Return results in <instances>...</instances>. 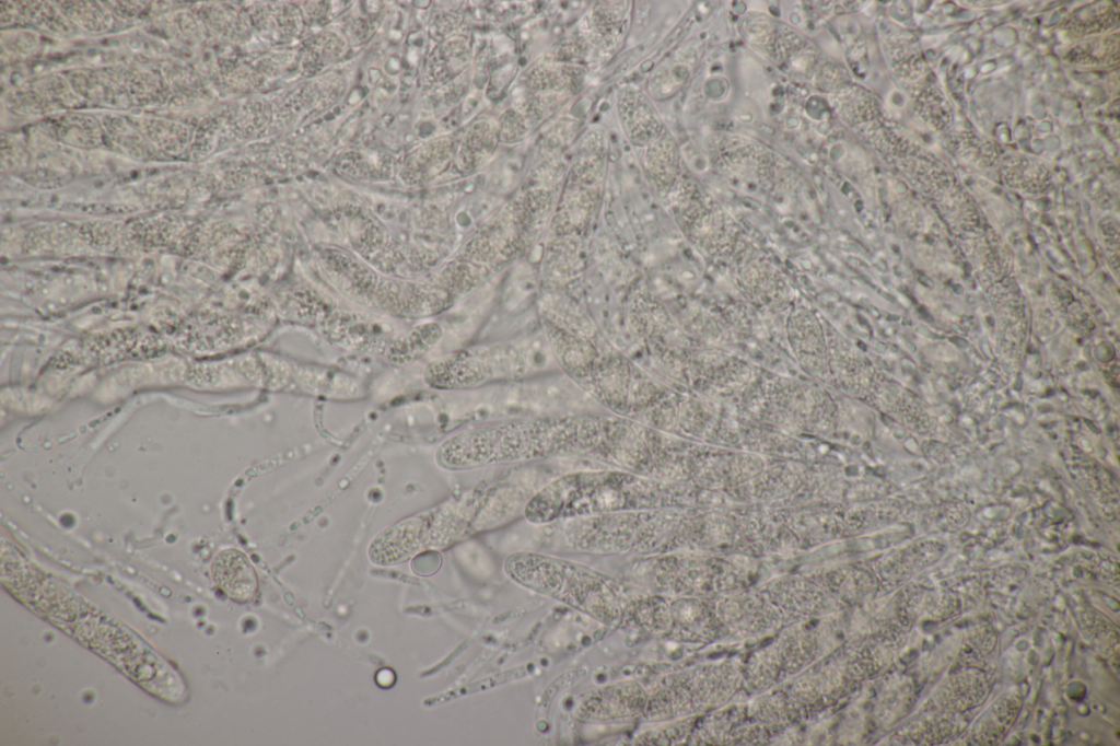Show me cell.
Returning <instances> with one entry per match:
<instances>
[{
    "mask_svg": "<svg viewBox=\"0 0 1120 746\" xmlns=\"http://www.w3.org/2000/svg\"><path fill=\"white\" fill-rule=\"evenodd\" d=\"M639 423L599 413L510 419L453 434L440 444L435 459L452 471L581 457L616 467L623 441Z\"/></svg>",
    "mask_w": 1120,
    "mask_h": 746,
    "instance_id": "6da1fadb",
    "label": "cell"
},
{
    "mask_svg": "<svg viewBox=\"0 0 1120 746\" xmlns=\"http://www.w3.org/2000/svg\"><path fill=\"white\" fill-rule=\"evenodd\" d=\"M666 489L648 476L612 467L562 474L542 485L524 513L535 524L641 511L655 505Z\"/></svg>",
    "mask_w": 1120,
    "mask_h": 746,
    "instance_id": "7a4b0ae2",
    "label": "cell"
},
{
    "mask_svg": "<svg viewBox=\"0 0 1120 746\" xmlns=\"http://www.w3.org/2000/svg\"><path fill=\"white\" fill-rule=\"evenodd\" d=\"M529 350L515 346L475 348L432 362L427 371L428 383L439 388H465L488 381L517 377L534 369Z\"/></svg>",
    "mask_w": 1120,
    "mask_h": 746,
    "instance_id": "3957f363",
    "label": "cell"
},
{
    "mask_svg": "<svg viewBox=\"0 0 1120 746\" xmlns=\"http://www.w3.org/2000/svg\"><path fill=\"white\" fill-rule=\"evenodd\" d=\"M211 574L219 588L236 602H248L257 592L256 571L248 557L238 549L221 550L212 561Z\"/></svg>",
    "mask_w": 1120,
    "mask_h": 746,
    "instance_id": "277c9868",
    "label": "cell"
},
{
    "mask_svg": "<svg viewBox=\"0 0 1120 746\" xmlns=\"http://www.w3.org/2000/svg\"><path fill=\"white\" fill-rule=\"evenodd\" d=\"M440 331L433 325L413 328L392 342L388 359L395 364L418 360L436 343Z\"/></svg>",
    "mask_w": 1120,
    "mask_h": 746,
    "instance_id": "5b68a950",
    "label": "cell"
},
{
    "mask_svg": "<svg viewBox=\"0 0 1120 746\" xmlns=\"http://www.w3.org/2000/svg\"><path fill=\"white\" fill-rule=\"evenodd\" d=\"M376 678H377L378 684L382 685V686H385V687L386 686H390L394 683V680H395V676H394V674H393V672L390 669H382V671H380L377 673V677Z\"/></svg>",
    "mask_w": 1120,
    "mask_h": 746,
    "instance_id": "8992f818",
    "label": "cell"
},
{
    "mask_svg": "<svg viewBox=\"0 0 1120 746\" xmlns=\"http://www.w3.org/2000/svg\"><path fill=\"white\" fill-rule=\"evenodd\" d=\"M918 279L920 280V282H922L924 285L929 288H932L934 285L933 281L926 276L921 275L918 277Z\"/></svg>",
    "mask_w": 1120,
    "mask_h": 746,
    "instance_id": "52a82bcc",
    "label": "cell"
}]
</instances>
